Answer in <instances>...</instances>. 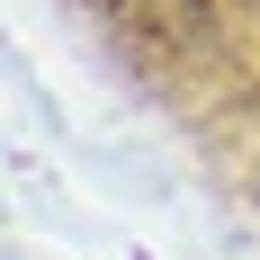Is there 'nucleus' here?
Masks as SVG:
<instances>
[{"instance_id": "nucleus-1", "label": "nucleus", "mask_w": 260, "mask_h": 260, "mask_svg": "<svg viewBox=\"0 0 260 260\" xmlns=\"http://www.w3.org/2000/svg\"><path fill=\"white\" fill-rule=\"evenodd\" d=\"M90 9H99L135 54H171V63H188V54L215 45V0H90Z\"/></svg>"}]
</instances>
